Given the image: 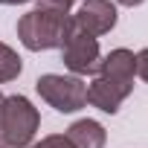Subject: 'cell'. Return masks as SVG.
Returning a JSON list of instances; mask_svg holds the SVG:
<instances>
[{
    "label": "cell",
    "instance_id": "obj_15",
    "mask_svg": "<svg viewBox=\"0 0 148 148\" xmlns=\"http://www.w3.org/2000/svg\"><path fill=\"white\" fill-rule=\"evenodd\" d=\"M0 3H26V0H0Z\"/></svg>",
    "mask_w": 148,
    "mask_h": 148
},
{
    "label": "cell",
    "instance_id": "obj_7",
    "mask_svg": "<svg viewBox=\"0 0 148 148\" xmlns=\"http://www.w3.org/2000/svg\"><path fill=\"white\" fill-rule=\"evenodd\" d=\"M102 79L108 82H116V84H125V87H134V52L128 49H113L102 64Z\"/></svg>",
    "mask_w": 148,
    "mask_h": 148
},
{
    "label": "cell",
    "instance_id": "obj_14",
    "mask_svg": "<svg viewBox=\"0 0 148 148\" xmlns=\"http://www.w3.org/2000/svg\"><path fill=\"white\" fill-rule=\"evenodd\" d=\"M119 3H122V6H139L142 0H119Z\"/></svg>",
    "mask_w": 148,
    "mask_h": 148
},
{
    "label": "cell",
    "instance_id": "obj_6",
    "mask_svg": "<svg viewBox=\"0 0 148 148\" xmlns=\"http://www.w3.org/2000/svg\"><path fill=\"white\" fill-rule=\"evenodd\" d=\"M128 93H131V87H125V84H116V82H108V79H96L87 87V102H93L105 113H116L119 110V102Z\"/></svg>",
    "mask_w": 148,
    "mask_h": 148
},
{
    "label": "cell",
    "instance_id": "obj_9",
    "mask_svg": "<svg viewBox=\"0 0 148 148\" xmlns=\"http://www.w3.org/2000/svg\"><path fill=\"white\" fill-rule=\"evenodd\" d=\"M18 73H21V58L6 44H0V82H12Z\"/></svg>",
    "mask_w": 148,
    "mask_h": 148
},
{
    "label": "cell",
    "instance_id": "obj_12",
    "mask_svg": "<svg viewBox=\"0 0 148 148\" xmlns=\"http://www.w3.org/2000/svg\"><path fill=\"white\" fill-rule=\"evenodd\" d=\"M73 6V0H41V9H52V12H67Z\"/></svg>",
    "mask_w": 148,
    "mask_h": 148
},
{
    "label": "cell",
    "instance_id": "obj_1",
    "mask_svg": "<svg viewBox=\"0 0 148 148\" xmlns=\"http://www.w3.org/2000/svg\"><path fill=\"white\" fill-rule=\"evenodd\" d=\"M70 26H73V18H67V12L35 9L21 18L18 32L26 49H49L64 44V38L70 35Z\"/></svg>",
    "mask_w": 148,
    "mask_h": 148
},
{
    "label": "cell",
    "instance_id": "obj_11",
    "mask_svg": "<svg viewBox=\"0 0 148 148\" xmlns=\"http://www.w3.org/2000/svg\"><path fill=\"white\" fill-rule=\"evenodd\" d=\"M38 148H73V145L67 142V136H47L38 142Z\"/></svg>",
    "mask_w": 148,
    "mask_h": 148
},
{
    "label": "cell",
    "instance_id": "obj_4",
    "mask_svg": "<svg viewBox=\"0 0 148 148\" xmlns=\"http://www.w3.org/2000/svg\"><path fill=\"white\" fill-rule=\"evenodd\" d=\"M61 52H64V64L73 70V73H96L99 70V44L93 35L82 32L79 26H70V35L64 38L61 44Z\"/></svg>",
    "mask_w": 148,
    "mask_h": 148
},
{
    "label": "cell",
    "instance_id": "obj_8",
    "mask_svg": "<svg viewBox=\"0 0 148 148\" xmlns=\"http://www.w3.org/2000/svg\"><path fill=\"white\" fill-rule=\"evenodd\" d=\"M67 142L73 148H102L105 145V128L93 119H82L67 131Z\"/></svg>",
    "mask_w": 148,
    "mask_h": 148
},
{
    "label": "cell",
    "instance_id": "obj_13",
    "mask_svg": "<svg viewBox=\"0 0 148 148\" xmlns=\"http://www.w3.org/2000/svg\"><path fill=\"white\" fill-rule=\"evenodd\" d=\"M0 113H3V99H0ZM0 148H6V142H3V128H0Z\"/></svg>",
    "mask_w": 148,
    "mask_h": 148
},
{
    "label": "cell",
    "instance_id": "obj_2",
    "mask_svg": "<svg viewBox=\"0 0 148 148\" xmlns=\"http://www.w3.org/2000/svg\"><path fill=\"white\" fill-rule=\"evenodd\" d=\"M0 128H3L6 148H23L32 142L38 131V110L23 96L3 99V113H0Z\"/></svg>",
    "mask_w": 148,
    "mask_h": 148
},
{
    "label": "cell",
    "instance_id": "obj_5",
    "mask_svg": "<svg viewBox=\"0 0 148 148\" xmlns=\"http://www.w3.org/2000/svg\"><path fill=\"white\" fill-rule=\"evenodd\" d=\"M73 26H79L87 35H105L116 26V9L108 0H84L79 15L73 18Z\"/></svg>",
    "mask_w": 148,
    "mask_h": 148
},
{
    "label": "cell",
    "instance_id": "obj_3",
    "mask_svg": "<svg viewBox=\"0 0 148 148\" xmlns=\"http://www.w3.org/2000/svg\"><path fill=\"white\" fill-rule=\"evenodd\" d=\"M38 93L61 113H73L87 105V84L76 76H41L35 82Z\"/></svg>",
    "mask_w": 148,
    "mask_h": 148
},
{
    "label": "cell",
    "instance_id": "obj_10",
    "mask_svg": "<svg viewBox=\"0 0 148 148\" xmlns=\"http://www.w3.org/2000/svg\"><path fill=\"white\" fill-rule=\"evenodd\" d=\"M134 73H139V76L148 82V49H142V52L134 55Z\"/></svg>",
    "mask_w": 148,
    "mask_h": 148
}]
</instances>
